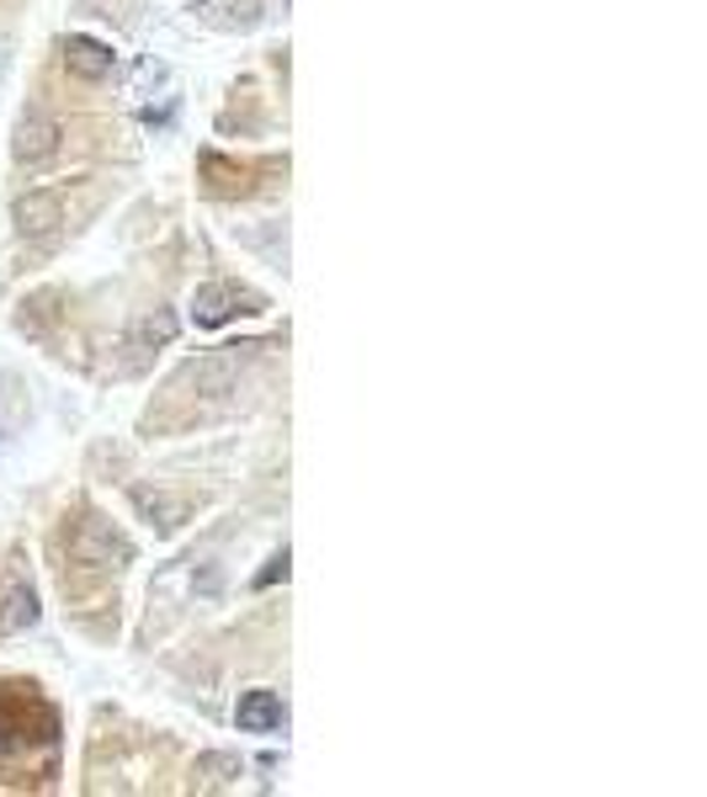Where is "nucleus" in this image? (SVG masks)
Here are the masks:
<instances>
[{"mask_svg": "<svg viewBox=\"0 0 707 797\" xmlns=\"http://www.w3.org/2000/svg\"><path fill=\"white\" fill-rule=\"evenodd\" d=\"M69 553H75L80 564H101V569H107V564L118 569V564H128V558H133V548H128V543L107 522H80V532L69 537Z\"/></svg>", "mask_w": 707, "mask_h": 797, "instance_id": "nucleus-1", "label": "nucleus"}, {"mask_svg": "<svg viewBox=\"0 0 707 797\" xmlns=\"http://www.w3.org/2000/svg\"><path fill=\"white\" fill-rule=\"evenodd\" d=\"M59 223H64V208L54 192H22V197H17V229H22L28 240H48Z\"/></svg>", "mask_w": 707, "mask_h": 797, "instance_id": "nucleus-2", "label": "nucleus"}, {"mask_svg": "<svg viewBox=\"0 0 707 797\" xmlns=\"http://www.w3.org/2000/svg\"><path fill=\"white\" fill-rule=\"evenodd\" d=\"M54 150H59V123H54V118H43V112H28V118L17 123L11 154H17L22 165H37V160H48Z\"/></svg>", "mask_w": 707, "mask_h": 797, "instance_id": "nucleus-3", "label": "nucleus"}, {"mask_svg": "<svg viewBox=\"0 0 707 797\" xmlns=\"http://www.w3.org/2000/svg\"><path fill=\"white\" fill-rule=\"evenodd\" d=\"M235 723L246 734H278L282 723H287V707H282L278 691H246L240 707H235Z\"/></svg>", "mask_w": 707, "mask_h": 797, "instance_id": "nucleus-4", "label": "nucleus"}, {"mask_svg": "<svg viewBox=\"0 0 707 797\" xmlns=\"http://www.w3.org/2000/svg\"><path fill=\"white\" fill-rule=\"evenodd\" d=\"M64 64H69V75H80V80H107V75L118 69V54H112L107 43H96V37H69V43H64Z\"/></svg>", "mask_w": 707, "mask_h": 797, "instance_id": "nucleus-5", "label": "nucleus"}, {"mask_svg": "<svg viewBox=\"0 0 707 797\" xmlns=\"http://www.w3.org/2000/svg\"><path fill=\"white\" fill-rule=\"evenodd\" d=\"M133 511L150 526H160V532H176L192 516V505H186L182 494H165V490H133Z\"/></svg>", "mask_w": 707, "mask_h": 797, "instance_id": "nucleus-6", "label": "nucleus"}, {"mask_svg": "<svg viewBox=\"0 0 707 797\" xmlns=\"http://www.w3.org/2000/svg\"><path fill=\"white\" fill-rule=\"evenodd\" d=\"M235 368H240V346H224V351H214V357H203L197 368H186V383H197L203 394H229Z\"/></svg>", "mask_w": 707, "mask_h": 797, "instance_id": "nucleus-7", "label": "nucleus"}, {"mask_svg": "<svg viewBox=\"0 0 707 797\" xmlns=\"http://www.w3.org/2000/svg\"><path fill=\"white\" fill-rule=\"evenodd\" d=\"M240 304H246V298H240L235 287L208 282V287H197V298H192V319L214 330V325H224V319H235V314H240Z\"/></svg>", "mask_w": 707, "mask_h": 797, "instance_id": "nucleus-8", "label": "nucleus"}, {"mask_svg": "<svg viewBox=\"0 0 707 797\" xmlns=\"http://www.w3.org/2000/svg\"><path fill=\"white\" fill-rule=\"evenodd\" d=\"M176 330H182V319H176L171 308H154V314H144V319L133 325L128 351H154V346H171V340H176Z\"/></svg>", "mask_w": 707, "mask_h": 797, "instance_id": "nucleus-9", "label": "nucleus"}, {"mask_svg": "<svg viewBox=\"0 0 707 797\" xmlns=\"http://www.w3.org/2000/svg\"><path fill=\"white\" fill-rule=\"evenodd\" d=\"M32 622H37V596H32V590H11V596H6V612H0V638L22 633Z\"/></svg>", "mask_w": 707, "mask_h": 797, "instance_id": "nucleus-10", "label": "nucleus"}, {"mask_svg": "<svg viewBox=\"0 0 707 797\" xmlns=\"http://www.w3.org/2000/svg\"><path fill=\"white\" fill-rule=\"evenodd\" d=\"M197 776H203V782H208V787H224V782H235V776H240V761H235V755H197Z\"/></svg>", "mask_w": 707, "mask_h": 797, "instance_id": "nucleus-11", "label": "nucleus"}, {"mask_svg": "<svg viewBox=\"0 0 707 797\" xmlns=\"http://www.w3.org/2000/svg\"><path fill=\"white\" fill-rule=\"evenodd\" d=\"M278 580H287V548H282L278 558H272V564L255 575V585H261V590H267V585H278Z\"/></svg>", "mask_w": 707, "mask_h": 797, "instance_id": "nucleus-12", "label": "nucleus"}, {"mask_svg": "<svg viewBox=\"0 0 707 797\" xmlns=\"http://www.w3.org/2000/svg\"><path fill=\"white\" fill-rule=\"evenodd\" d=\"M6 64H11V43L0 37V80H6Z\"/></svg>", "mask_w": 707, "mask_h": 797, "instance_id": "nucleus-13", "label": "nucleus"}, {"mask_svg": "<svg viewBox=\"0 0 707 797\" xmlns=\"http://www.w3.org/2000/svg\"><path fill=\"white\" fill-rule=\"evenodd\" d=\"M6 734H11V723H6V712H0V750H6Z\"/></svg>", "mask_w": 707, "mask_h": 797, "instance_id": "nucleus-14", "label": "nucleus"}]
</instances>
